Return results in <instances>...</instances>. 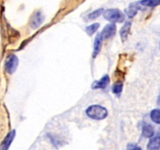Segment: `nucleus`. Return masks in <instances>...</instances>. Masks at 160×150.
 Here are the masks:
<instances>
[{
  "instance_id": "1",
  "label": "nucleus",
  "mask_w": 160,
  "mask_h": 150,
  "mask_svg": "<svg viewBox=\"0 0 160 150\" xmlns=\"http://www.w3.org/2000/svg\"><path fill=\"white\" fill-rule=\"evenodd\" d=\"M86 114L93 120H102L106 118V117L108 116V111L103 106L93 105L88 108L86 110Z\"/></svg>"
},
{
  "instance_id": "2",
  "label": "nucleus",
  "mask_w": 160,
  "mask_h": 150,
  "mask_svg": "<svg viewBox=\"0 0 160 150\" xmlns=\"http://www.w3.org/2000/svg\"><path fill=\"white\" fill-rule=\"evenodd\" d=\"M103 16L108 21L115 23H122L125 20V15L119 9H108L104 10Z\"/></svg>"
},
{
  "instance_id": "3",
  "label": "nucleus",
  "mask_w": 160,
  "mask_h": 150,
  "mask_svg": "<svg viewBox=\"0 0 160 150\" xmlns=\"http://www.w3.org/2000/svg\"><path fill=\"white\" fill-rule=\"evenodd\" d=\"M18 62L19 59L15 55H10V56H8V58L6 59V63H5V69H6V72L10 73V74L13 73L17 70Z\"/></svg>"
},
{
  "instance_id": "4",
  "label": "nucleus",
  "mask_w": 160,
  "mask_h": 150,
  "mask_svg": "<svg viewBox=\"0 0 160 150\" xmlns=\"http://www.w3.org/2000/svg\"><path fill=\"white\" fill-rule=\"evenodd\" d=\"M117 31V26L115 23H109L103 28L102 31L101 32V36L102 39H108L112 38Z\"/></svg>"
},
{
  "instance_id": "5",
  "label": "nucleus",
  "mask_w": 160,
  "mask_h": 150,
  "mask_svg": "<svg viewBox=\"0 0 160 150\" xmlns=\"http://www.w3.org/2000/svg\"><path fill=\"white\" fill-rule=\"evenodd\" d=\"M16 136V131L12 130L10 132L7 134V135L4 138L3 141L0 145V150H9L12 141L14 140V138Z\"/></svg>"
},
{
  "instance_id": "6",
  "label": "nucleus",
  "mask_w": 160,
  "mask_h": 150,
  "mask_svg": "<svg viewBox=\"0 0 160 150\" xmlns=\"http://www.w3.org/2000/svg\"><path fill=\"white\" fill-rule=\"evenodd\" d=\"M110 78L108 75H105L104 77L101 78L99 81H96L92 84V88L98 89V88H105L106 86L109 84Z\"/></svg>"
},
{
  "instance_id": "7",
  "label": "nucleus",
  "mask_w": 160,
  "mask_h": 150,
  "mask_svg": "<svg viewBox=\"0 0 160 150\" xmlns=\"http://www.w3.org/2000/svg\"><path fill=\"white\" fill-rule=\"evenodd\" d=\"M160 146V138L159 135H156L155 137H152L147 145L148 150H159Z\"/></svg>"
},
{
  "instance_id": "8",
  "label": "nucleus",
  "mask_w": 160,
  "mask_h": 150,
  "mask_svg": "<svg viewBox=\"0 0 160 150\" xmlns=\"http://www.w3.org/2000/svg\"><path fill=\"white\" fill-rule=\"evenodd\" d=\"M102 38L101 34H97L96 38L95 39V42H94V52H93V57H96L97 55L100 52L102 48Z\"/></svg>"
},
{
  "instance_id": "9",
  "label": "nucleus",
  "mask_w": 160,
  "mask_h": 150,
  "mask_svg": "<svg viewBox=\"0 0 160 150\" xmlns=\"http://www.w3.org/2000/svg\"><path fill=\"white\" fill-rule=\"evenodd\" d=\"M44 17L42 16V14L40 12H36L34 15V17L32 18L31 22V26L32 28H38V27H40V25L42 24V23L43 22Z\"/></svg>"
},
{
  "instance_id": "10",
  "label": "nucleus",
  "mask_w": 160,
  "mask_h": 150,
  "mask_svg": "<svg viewBox=\"0 0 160 150\" xmlns=\"http://www.w3.org/2000/svg\"><path fill=\"white\" fill-rule=\"evenodd\" d=\"M140 9V6H138V2H133L128 6L126 9V13L129 18H133L134 16L137 14L138 10Z\"/></svg>"
},
{
  "instance_id": "11",
  "label": "nucleus",
  "mask_w": 160,
  "mask_h": 150,
  "mask_svg": "<svg viewBox=\"0 0 160 150\" xmlns=\"http://www.w3.org/2000/svg\"><path fill=\"white\" fill-rule=\"evenodd\" d=\"M154 128H152L151 124L148 123H145L142 126V135L147 138H151L154 135Z\"/></svg>"
},
{
  "instance_id": "12",
  "label": "nucleus",
  "mask_w": 160,
  "mask_h": 150,
  "mask_svg": "<svg viewBox=\"0 0 160 150\" xmlns=\"http://www.w3.org/2000/svg\"><path fill=\"white\" fill-rule=\"evenodd\" d=\"M131 21L125 22L123 26L122 27L121 30H120V37H121V39L123 42H124V41L128 38V34H129L130 30H131Z\"/></svg>"
},
{
  "instance_id": "13",
  "label": "nucleus",
  "mask_w": 160,
  "mask_h": 150,
  "mask_svg": "<svg viewBox=\"0 0 160 150\" xmlns=\"http://www.w3.org/2000/svg\"><path fill=\"white\" fill-rule=\"evenodd\" d=\"M103 12H104V9H103V8H100V9H95V11H93L92 12L89 13L87 17L89 20H95V19H97L98 17H99L103 13Z\"/></svg>"
},
{
  "instance_id": "14",
  "label": "nucleus",
  "mask_w": 160,
  "mask_h": 150,
  "mask_svg": "<svg viewBox=\"0 0 160 150\" xmlns=\"http://www.w3.org/2000/svg\"><path fill=\"white\" fill-rule=\"evenodd\" d=\"M150 117L151 119L152 120V121L154 123L159 124L160 123V110L159 109H156L154 110H152L150 114Z\"/></svg>"
},
{
  "instance_id": "15",
  "label": "nucleus",
  "mask_w": 160,
  "mask_h": 150,
  "mask_svg": "<svg viewBox=\"0 0 160 150\" xmlns=\"http://www.w3.org/2000/svg\"><path fill=\"white\" fill-rule=\"evenodd\" d=\"M99 26H100L99 23H93V24L90 25V26H88L87 28H86L85 31H86V32H87V34H88V35L91 36L96 32L97 30L99 28Z\"/></svg>"
},
{
  "instance_id": "16",
  "label": "nucleus",
  "mask_w": 160,
  "mask_h": 150,
  "mask_svg": "<svg viewBox=\"0 0 160 150\" xmlns=\"http://www.w3.org/2000/svg\"><path fill=\"white\" fill-rule=\"evenodd\" d=\"M141 5L149 7H155L159 4V0H142L139 2Z\"/></svg>"
},
{
  "instance_id": "17",
  "label": "nucleus",
  "mask_w": 160,
  "mask_h": 150,
  "mask_svg": "<svg viewBox=\"0 0 160 150\" xmlns=\"http://www.w3.org/2000/svg\"><path fill=\"white\" fill-rule=\"evenodd\" d=\"M122 90H123V84L122 83H117V84H114L113 88H112V92L117 95L121 93Z\"/></svg>"
},
{
  "instance_id": "18",
  "label": "nucleus",
  "mask_w": 160,
  "mask_h": 150,
  "mask_svg": "<svg viewBox=\"0 0 160 150\" xmlns=\"http://www.w3.org/2000/svg\"><path fill=\"white\" fill-rule=\"evenodd\" d=\"M127 150H142L141 147L138 145H135V144L130 143L127 145Z\"/></svg>"
}]
</instances>
